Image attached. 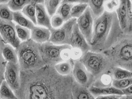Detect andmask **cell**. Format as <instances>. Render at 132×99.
I'll return each mask as SVG.
<instances>
[{"instance_id":"obj_35","label":"cell","mask_w":132,"mask_h":99,"mask_svg":"<svg viewBox=\"0 0 132 99\" xmlns=\"http://www.w3.org/2000/svg\"><path fill=\"white\" fill-rule=\"evenodd\" d=\"M65 22V20L58 14H55L51 17V26L53 29H57L62 26Z\"/></svg>"},{"instance_id":"obj_28","label":"cell","mask_w":132,"mask_h":99,"mask_svg":"<svg viewBox=\"0 0 132 99\" xmlns=\"http://www.w3.org/2000/svg\"><path fill=\"white\" fill-rule=\"evenodd\" d=\"M62 1L60 0H46L44 1V5L46 10L51 17L54 15L56 14L57 11Z\"/></svg>"},{"instance_id":"obj_42","label":"cell","mask_w":132,"mask_h":99,"mask_svg":"<svg viewBox=\"0 0 132 99\" xmlns=\"http://www.w3.org/2000/svg\"><path fill=\"white\" fill-rule=\"evenodd\" d=\"M128 99H132V96H128Z\"/></svg>"},{"instance_id":"obj_7","label":"cell","mask_w":132,"mask_h":99,"mask_svg":"<svg viewBox=\"0 0 132 99\" xmlns=\"http://www.w3.org/2000/svg\"><path fill=\"white\" fill-rule=\"evenodd\" d=\"M77 20L76 19L72 18L66 21L59 28H51L50 42L55 45H70L73 28L77 23Z\"/></svg>"},{"instance_id":"obj_37","label":"cell","mask_w":132,"mask_h":99,"mask_svg":"<svg viewBox=\"0 0 132 99\" xmlns=\"http://www.w3.org/2000/svg\"><path fill=\"white\" fill-rule=\"evenodd\" d=\"M84 53L81 50L78 48H72L71 49V59L73 61L79 60L81 58Z\"/></svg>"},{"instance_id":"obj_23","label":"cell","mask_w":132,"mask_h":99,"mask_svg":"<svg viewBox=\"0 0 132 99\" xmlns=\"http://www.w3.org/2000/svg\"><path fill=\"white\" fill-rule=\"evenodd\" d=\"M3 56L7 62L19 63L18 55L15 48L9 44H5L3 49Z\"/></svg>"},{"instance_id":"obj_4","label":"cell","mask_w":132,"mask_h":99,"mask_svg":"<svg viewBox=\"0 0 132 99\" xmlns=\"http://www.w3.org/2000/svg\"><path fill=\"white\" fill-rule=\"evenodd\" d=\"M21 71H34L45 66L40 51V44L30 39L15 49Z\"/></svg>"},{"instance_id":"obj_22","label":"cell","mask_w":132,"mask_h":99,"mask_svg":"<svg viewBox=\"0 0 132 99\" xmlns=\"http://www.w3.org/2000/svg\"><path fill=\"white\" fill-rule=\"evenodd\" d=\"M74 61L71 59L69 61H62L54 66L59 74L62 76H68L72 74Z\"/></svg>"},{"instance_id":"obj_11","label":"cell","mask_w":132,"mask_h":99,"mask_svg":"<svg viewBox=\"0 0 132 99\" xmlns=\"http://www.w3.org/2000/svg\"><path fill=\"white\" fill-rule=\"evenodd\" d=\"M21 69L19 63L7 62L4 74V80L15 93L20 86Z\"/></svg>"},{"instance_id":"obj_41","label":"cell","mask_w":132,"mask_h":99,"mask_svg":"<svg viewBox=\"0 0 132 99\" xmlns=\"http://www.w3.org/2000/svg\"><path fill=\"white\" fill-rule=\"evenodd\" d=\"M119 99H128V96H125V95H122L121 96L120 98Z\"/></svg>"},{"instance_id":"obj_12","label":"cell","mask_w":132,"mask_h":99,"mask_svg":"<svg viewBox=\"0 0 132 99\" xmlns=\"http://www.w3.org/2000/svg\"><path fill=\"white\" fill-rule=\"evenodd\" d=\"M70 45L72 48H78L81 50L84 54L90 51V46L79 30L77 23L73 28Z\"/></svg>"},{"instance_id":"obj_27","label":"cell","mask_w":132,"mask_h":99,"mask_svg":"<svg viewBox=\"0 0 132 99\" xmlns=\"http://www.w3.org/2000/svg\"><path fill=\"white\" fill-rule=\"evenodd\" d=\"M113 79L112 72L106 73L95 80L93 86L101 88L112 86Z\"/></svg>"},{"instance_id":"obj_36","label":"cell","mask_w":132,"mask_h":99,"mask_svg":"<svg viewBox=\"0 0 132 99\" xmlns=\"http://www.w3.org/2000/svg\"><path fill=\"white\" fill-rule=\"evenodd\" d=\"M119 5V1H111L105 3V11L112 13L115 12Z\"/></svg>"},{"instance_id":"obj_6","label":"cell","mask_w":132,"mask_h":99,"mask_svg":"<svg viewBox=\"0 0 132 99\" xmlns=\"http://www.w3.org/2000/svg\"><path fill=\"white\" fill-rule=\"evenodd\" d=\"M70 47L71 46L69 45H58L50 42L40 44L41 56L46 66H54L63 61L60 57L62 51Z\"/></svg>"},{"instance_id":"obj_34","label":"cell","mask_w":132,"mask_h":99,"mask_svg":"<svg viewBox=\"0 0 132 99\" xmlns=\"http://www.w3.org/2000/svg\"><path fill=\"white\" fill-rule=\"evenodd\" d=\"M132 84V78L121 80L113 79L112 86L122 91Z\"/></svg>"},{"instance_id":"obj_14","label":"cell","mask_w":132,"mask_h":99,"mask_svg":"<svg viewBox=\"0 0 132 99\" xmlns=\"http://www.w3.org/2000/svg\"><path fill=\"white\" fill-rule=\"evenodd\" d=\"M50 37L51 31L49 29L35 25L31 30V40L39 44L50 42Z\"/></svg>"},{"instance_id":"obj_16","label":"cell","mask_w":132,"mask_h":99,"mask_svg":"<svg viewBox=\"0 0 132 99\" xmlns=\"http://www.w3.org/2000/svg\"><path fill=\"white\" fill-rule=\"evenodd\" d=\"M88 89L95 98H96L100 96H106L111 95H116L120 96L124 95L121 90L117 89L112 86L103 88L92 86L89 87Z\"/></svg>"},{"instance_id":"obj_15","label":"cell","mask_w":132,"mask_h":99,"mask_svg":"<svg viewBox=\"0 0 132 99\" xmlns=\"http://www.w3.org/2000/svg\"><path fill=\"white\" fill-rule=\"evenodd\" d=\"M73 99H95L89 89L80 85L75 80L72 87Z\"/></svg>"},{"instance_id":"obj_38","label":"cell","mask_w":132,"mask_h":99,"mask_svg":"<svg viewBox=\"0 0 132 99\" xmlns=\"http://www.w3.org/2000/svg\"><path fill=\"white\" fill-rule=\"evenodd\" d=\"M71 49L72 47L68 48L62 51L60 57L63 61H69L71 59Z\"/></svg>"},{"instance_id":"obj_33","label":"cell","mask_w":132,"mask_h":99,"mask_svg":"<svg viewBox=\"0 0 132 99\" xmlns=\"http://www.w3.org/2000/svg\"><path fill=\"white\" fill-rule=\"evenodd\" d=\"M127 25L124 33H132V3L131 1H127Z\"/></svg>"},{"instance_id":"obj_13","label":"cell","mask_w":132,"mask_h":99,"mask_svg":"<svg viewBox=\"0 0 132 99\" xmlns=\"http://www.w3.org/2000/svg\"><path fill=\"white\" fill-rule=\"evenodd\" d=\"M44 2L37 3L36 5V25L51 29V17L46 10Z\"/></svg>"},{"instance_id":"obj_25","label":"cell","mask_w":132,"mask_h":99,"mask_svg":"<svg viewBox=\"0 0 132 99\" xmlns=\"http://www.w3.org/2000/svg\"><path fill=\"white\" fill-rule=\"evenodd\" d=\"M87 2V1H82L80 3L73 5L71 12V18L78 19L82 15L88 7Z\"/></svg>"},{"instance_id":"obj_5","label":"cell","mask_w":132,"mask_h":99,"mask_svg":"<svg viewBox=\"0 0 132 99\" xmlns=\"http://www.w3.org/2000/svg\"><path fill=\"white\" fill-rule=\"evenodd\" d=\"M79 60L94 77L95 80L104 74L111 73L114 67L111 60L103 53L89 51L84 53Z\"/></svg>"},{"instance_id":"obj_2","label":"cell","mask_w":132,"mask_h":99,"mask_svg":"<svg viewBox=\"0 0 132 99\" xmlns=\"http://www.w3.org/2000/svg\"><path fill=\"white\" fill-rule=\"evenodd\" d=\"M123 33L116 12L105 11L101 16L94 20L90 51L105 52L112 46Z\"/></svg>"},{"instance_id":"obj_10","label":"cell","mask_w":132,"mask_h":99,"mask_svg":"<svg viewBox=\"0 0 132 99\" xmlns=\"http://www.w3.org/2000/svg\"><path fill=\"white\" fill-rule=\"evenodd\" d=\"M77 24L79 30L90 45L93 38L94 19L89 7H87L85 13L77 19Z\"/></svg>"},{"instance_id":"obj_30","label":"cell","mask_w":132,"mask_h":99,"mask_svg":"<svg viewBox=\"0 0 132 99\" xmlns=\"http://www.w3.org/2000/svg\"><path fill=\"white\" fill-rule=\"evenodd\" d=\"M5 44L0 36V86L2 82L4 80V74L7 64V61L4 59L2 54L3 49Z\"/></svg>"},{"instance_id":"obj_21","label":"cell","mask_w":132,"mask_h":99,"mask_svg":"<svg viewBox=\"0 0 132 99\" xmlns=\"http://www.w3.org/2000/svg\"><path fill=\"white\" fill-rule=\"evenodd\" d=\"M44 1H30V2L21 11L23 13L29 20L36 25V5L37 3L44 2Z\"/></svg>"},{"instance_id":"obj_29","label":"cell","mask_w":132,"mask_h":99,"mask_svg":"<svg viewBox=\"0 0 132 99\" xmlns=\"http://www.w3.org/2000/svg\"><path fill=\"white\" fill-rule=\"evenodd\" d=\"M30 2V0H10L9 1L7 5L13 12H20Z\"/></svg>"},{"instance_id":"obj_39","label":"cell","mask_w":132,"mask_h":99,"mask_svg":"<svg viewBox=\"0 0 132 99\" xmlns=\"http://www.w3.org/2000/svg\"><path fill=\"white\" fill-rule=\"evenodd\" d=\"M121 96L116 95H106V96H98L95 99H119Z\"/></svg>"},{"instance_id":"obj_17","label":"cell","mask_w":132,"mask_h":99,"mask_svg":"<svg viewBox=\"0 0 132 99\" xmlns=\"http://www.w3.org/2000/svg\"><path fill=\"white\" fill-rule=\"evenodd\" d=\"M81 2V1H62L56 13L62 16L66 22L72 19L71 12L73 5Z\"/></svg>"},{"instance_id":"obj_3","label":"cell","mask_w":132,"mask_h":99,"mask_svg":"<svg viewBox=\"0 0 132 99\" xmlns=\"http://www.w3.org/2000/svg\"><path fill=\"white\" fill-rule=\"evenodd\" d=\"M103 53L114 67L132 72V33H123L112 46Z\"/></svg>"},{"instance_id":"obj_1","label":"cell","mask_w":132,"mask_h":99,"mask_svg":"<svg viewBox=\"0 0 132 99\" xmlns=\"http://www.w3.org/2000/svg\"><path fill=\"white\" fill-rule=\"evenodd\" d=\"M73 74L62 76L54 66L20 72V86L15 93L19 99H73Z\"/></svg>"},{"instance_id":"obj_32","label":"cell","mask_w":132,"mask_h":99,"mask_svg":"<svg viewBox=\"0 0 132 99\" xmlns=\"http://www.w3.org/2000/svg\"><path fill=\"white\" fill-rule=\"evenodd\" d=\"M13 12L11 10L7 4H0V19L7 21H13Z\"/></svg>"},{"instance_id":"obj_24","label":"cell","mask_w":132,"mask_h":99,"mask_svg":"<svg viewBox=\"0 0 132 99\" xmlns=\"http://www.w3.org/2000/svg\"><path fill=\"white\" fill-rule=\"evenodd\" d=\"M0 99H19L5 80L2 82L0 86Z\"/></svg>"},{"instance_id":"obj_40","label":"cell","mask_w":132,"mask_h":99,"mask_svg":"<svg viewBox=\"0 0 132 99\" xmlns=\"http://www.w3.org/2000/svg\"><path fill=\"white\" fill-rule=\"evenodd\" d=\"M124 95L129 96H132V84L122 90Z\"/></svg>"},{"instance_id":"obj_18","label":"cell","mask_w":132,"mask_h":99,"mask_svg":"<svg viewBox=\"0 0 132 99\" xmlns=\"http://www.w3.org/2000/svg\"><path fill=\"white\" fill-rule=\"evenodd\" d=\"M105 2L103 0L87 1V3L90 9L94 20L99 17L105 12Z\"/></svg>"},{"instance_id":"obj_9","label":"cell","mask_w":132,"mask_h":99,"mask_svg":"<svg viewBox=\"0 0 132 99\" xmlns=\"http://www.w3.org/2000/svg\"><path fill=\"white\" fill-rule=\"evenodd\" d=\"M72 74L78 83L87 88L93 86L95 81L94 77L86 69L79 60L74 61Z\"/></svg>"},{"instance_id":"obj_31","label":"cell","mask_w":132,"mask_h":99,"mask_svg":"<svg viewBox=\"0 0 132 99\" xmlns=\"http://www.w3.org/2000/svg\"><path fill=\"white\" fill-rule=\"evenodd\" d=\"M15 29L17 36L21 42L31 39V30L18 25H15Z\"/></svg>"},{"instance_id":"obj_8","label":"cell","mask_w":132,"mask_h":99,"mask_svg":"<svg viewBox=\"0 0 132 99\" xmlns=\"http://www.w3.org/2000/svg\"><path fill=\"white\" fill-rule=\"evenodd\" d=\"M15 25L13 21L0 19V36L6 44L10 45L15 49L21 43L17 36Z\"/></svg>"},{"instance_id":"obj_20","label":"cell","mask_w":132,"mask_h":99,"mask_svg":"<svg viewBox=\"0 0 132 99\" xmlns=\"http://www.w3.org/2000/svg\"><path fill=\"white\" fill-rule=\"evenodd\" d=\"M13 21L20 26L23 27L31 30L35 25L33 22L26 17L21 11L13 12Z\"/></svg>"},{"instance_id":"obj_26","label":"cell","mask_w":132,"mask_h":99,"mask_svg":"<svg viewBox=\"0 0 132 99\" xmlns=\"http://www.w3.org/2000/svg\"><path fill=\"white\" fill-rule=\"evenodd\" d=\"M113 79L121 80L132 78V72L125 69L115 66L112 69Z\"/></svg>"},{"instance_id":"obj_19","label":"cell","mask_w":132,"mask_h":99,"mask_svg":"<svg viewBox=\"0 0 132 99\" xmlns=\"http://www.w3.org/2000/svg\"><path fill=\"white\" fill-rule=\"evenodd\" d=\"M117 14L119 24L122 31H125L127 25V1L121 0L119 1V5L115 11Z\"/></svg>"}]
</instances>
